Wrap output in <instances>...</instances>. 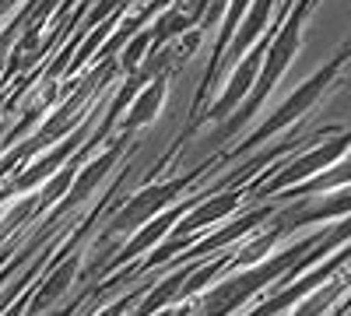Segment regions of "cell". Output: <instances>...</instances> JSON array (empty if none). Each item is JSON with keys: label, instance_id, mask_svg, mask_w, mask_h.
<instances>
[{"label": "cell", "instance_id": "7", "mask_svg": "<svg viewBox=\"0 0 351 316\" xmlns=\"http://www.w3.org/2000/svg\"><path fill=\"white\" fill-rule=\"evenodd\" d=\"M232 208H236V197H218V200H211L208 208H200L193 218H186L183 228L190 232V228H197V225H204V221H211V218H218V215H225V211H232Z\"/></svg>", "mask_w": 351, "mask_h": 316}, {"label": "cell", "instance_id": "5", "mask_svg": "<svg viewBox=\"0 0 351 316\" xmlns=\"http://www.w3.org/2000/svg\"><path fill=\"white\" fill-rule=\"evenodd\" d=\"M344 148H348V134H341V137H334V141H327L319 151H313V155H302L295 165H291L288 172H281V176L271 183V190H281L285 183H291V180H302V176H309L313 169H319V165H330L337 155H344Z\"/></svg>", "mask_w": 351, "mask_h": 316}, {"label": "cell", "instance_id": "4", "mask_svg": "<svg viewBox=\"0 0 351 316\" xmlns=\"http://www.w3.org/2000/svg\"><path fill=\"white\" fill-rule=\"evenodd\" d=\"M274 14V0H253V8L243 14V21L236 25V32L228 39V56H243L253 42H260L263 25Z\"/></svg>", "mask_w": 351, "mask_h": 316}, {"label": "cell", "instance_id": "3", "mask_svg": "<svg viewBox=\"0 0 351 316\" xmlns=\"http://www.w3.org/2000/svg\"><path fill=\"white\" fill-rule=\"evenodd\" d=\"M263 46H267V42H256L253 49L243 53V60H239L236 74H232L228 88H225V92L218 95V102L208 109V120H221V117H228V112H236V109L243 106V99L250 95L253 81H256V71H260V60H263Z\"/></svg>", "mask_w": 351, "mask_h": 316}, {"label": "cell", "instance_id": "2", "mask_svg": "<svg viewBox=\"0 0 351 316\" xmlns=\"http://www.w3.org/2000/svg\"><path fill=\"white\" fill-rule=\"evenodd\" d=\"M344 60H348V49H341L337 56H334V60L324 67V71H316V74H309V81H302L299 84V88L295 92H291L278 109H274V117L271 120H263L260 123V130L246 141V145H243V151H250L253 145H260V141H267V137H274L278 130H285V127H291V123H295L299 117H302V112H309L316 102H319V95H324L327 92V84L334 81V74L344 67Z\"/></svg>", "mask_w": 351, "mask_h": 316}, {"label": "cell", "instance_id": "6", "mask_svg": "<svg viewBox=\"0 0 351 316\" xmlns=\"http://www.w3.org/2000/svg\"><path fill=\"white\" fill-rule=\"evenodd\" d=\"M162 95H165V77H155L148 88H144V92L134 99V106H130V112H127V120H123V130H134L137 123H148L155 112L162 109Z\"/></svg>", "mask_w": 351, "mask_h": 316}, {"label": "cell", "instance_id": "1", "mask_svg": "<svg viewBox=\"0 0 351 316\" xmlns=\"http://www.w3.org/2000/svg\"><path fill=\"white\" fill-rule=\"evenodd\" d=\"M313 4L316 0H299L295 8L288 11V18H285V25L278 28V36L263 46V60H260V71H256V81H253V88H250V95L243 99V106L232 112V117L221 123V134L218 137H232V134H239V127L243 123H250V117L263 106V99H267L271 92H274V84L285 77V71H288V64L295 60V53H299V42H302V21L309 18V11H313Z\"/></svg>", "mask_w": 351, "mask_h": 316}]
</instances>
